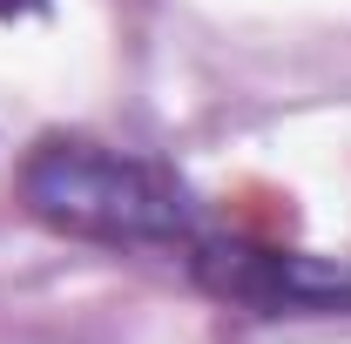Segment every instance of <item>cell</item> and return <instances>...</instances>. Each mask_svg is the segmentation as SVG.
<instances>
[{"label": "cell", "mask_w": 351, "mask_h": 344, "mask_svg": "<svg viewBox=\"0 0 351 344\" xmlns=\"http://www.w3.org/2000/svg\"><path fill=\"white\" fill-rule=\"evenodd\" d=\"M21 196L27 210L88 236V243H115V250H189L196 243V203L169 169L101 149V142H68L54 135L27 156L21 169Z\"/></svg>", "instance_id": "1"}, {"label": "cell", "mask_w": 351, "mask_h": 344, "mask_svg": "<svg viewBox=\"0 0 351 344\" xmlns=\"http://www.w3.org/2000/svg\"><path fill=\"white\" fill-rule=\"evenodd\" d=\"M196 277L217 291L223 304H243L257 317H324V310H351V263H324L304 250H277V243H210L196 236Z\"/></svg>", "instance_id": "2"}, {"label": "cell", "mask_w": 351, "mask_h": 344, "mask_svg": "<svg viewBox=\"0 0 351 344\" xmlns=\"http://www.w3.org/2000/svg\"><path fill=\"white\" fill-rule=\"evenodd\" d=\"M14 7H27V0H0V14H14Z\"/></svg>", "instance_id": "3"}]
</instances>
